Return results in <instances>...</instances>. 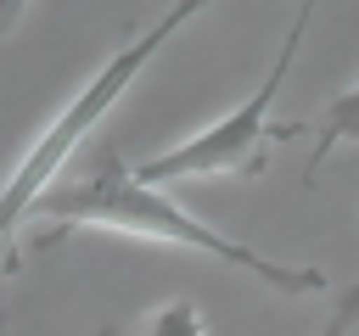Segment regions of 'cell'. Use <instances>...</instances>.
<instances>
[{"instance_id":"obj_7","label":"cell","mask_w":359,"mask_h":336,"mask_svg":"<svg viewBox=\"0 0 359 336\" xmlns=\"http://www.w3.org/2000/svg\"><path fill=\"white\" fill-rule=\"evenodd\" d=\"M22 11H28V0H0V34H11L22 22Z\"/></svg>"},{"instance_id":"obj_1","label":"cell","mask_w":359,"mask_h":336,"mask_svg":"<svg viewBox=\"0 0 359 336\" xmlns=\"http://www.w3.org/2000/svg\"><path fill=\"white\" fill-rule=\"evenodd\" d=\"M28 218H45L56 224L45 241L67 235V230H112V235H135V241H163V246H185V252H202V258H219L230 269H247L252 280H264L269 291H286V297H314V291H331V274L325 269H292V263H275L264 252H252L247 241H230L219 235L213 224L191 218L163 185H146L123 157L118 146H101L95 162L67 179V185H50Z\"/></svg>"},{"instance_id":"obj_6","label":"cell","mask_w":359,"mask_h":336,"mask_svg":"<svg viewBox=\"0 0 359 336\" xmlns=\"http://www.w3.org/2000/svg\"><path fill=\"white\" fill-rule=\"evenodd\" d=\"M353 325H359V286H348V291H342V308L325 319V330H320V336H353Z\"/></svg>"},{"instance_id":"obj_5","label":"cell","mask_w":359,"mask_h":336,"mask_svg":"<svg viewBox=\"0 0 359 336\" xmlns=\"http://www.w3.org/2000/svg\"><path fill=\"white\" fill-rule=\"evenodd\" d=\"M101 336H208V325H202V314H196V302H185V297H174V302H157V308H146L140 319H123V325H107Z\"/></svg>"},{"instance_id":"obj_3","label":"cell","mask_w":359,"mask_h":336,"mask_svg":"<svg viewBox=\"0 0 359 336\" xmlns=\"http://www.w3.org/2000/svg\"><path fill=\"white\" fill-rule=\"evenodd\" d=\"M309 17H314V0H303V6H297V22L286 28V45H280V56H275L269 78H264V84H258L236 112H224V118H219V123H208L202 134H191V140H180V146H168V151L146 157L135 174H140L146 185H168V179H208V174H264V162H269V140H275V134H286V129H269V106H275L280 84H286V73H292V62H297V45H303Z\"/></svg>"},{"instance_id":"obj_2","label":"cell","mask_w":359,"mask_h":336,"mask_svg":"<svg viewBox=\"0 0 359 336\" xmlns=\"http://www.w3.org/2000/svg\"><path fill=\"white\" fill-rule=\"evenodd\" d=\"M202 6H208V0H174V6H168L140 39H129V45H123V50H118V56H112V62H107V67H101V73H95V78H90V84L56 112V118H50V129L28 146V157H22V162L11 168V179L0 185V246H11L17 224H28L34 202L56 185V174H62L67 157L84 146V134L118 106V95L146 73V62H151V56H157V50H163V45H168V39L202 11Z\"/></svg>"},{"instance_id":"obj_4","label":"cell","mask_w":359,"mask_h":336,"mask_svg":"<svg viewBox=\"0 0 359 336\" xmlns=\"http://www.w3.org/2000/svg\"><path fill=\"white\" fill-rule=\"evenodd\" d=\"M342 146H359V84L353 90H342L331 106H325V118L314 123V157H309V179H320V168H325V157H337Z\"/></svg>"},{"instance_id":"obj_8","label":"cell","mask_w":359,"mask_h":336,"mask_svg":"<svg viewBox=\"0 0 359 336\" xmlns=\"http://www.w3.org/2000/svg\"><path fill=\"white\" fill-rule=\"evenodd\" d=\"M6 269H11V246H0V274H6Z\"/></svg>"}]
</instances>
